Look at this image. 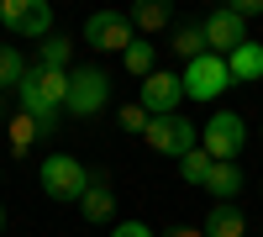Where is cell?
Here are the masks:
<instances>
[{"label": "cell", "mask_w": 263, "mask_h": 237, "mask_svg": "<svg viewBox=\"0 0 263 237\" xmlns=\"http://www.w3.org/2000/svg\"><path fill=\"white\" fill-rule=\"evenodd\" d=\"M232 11L248 21V16H258V11H263V0H232Z\"/></svg>", "instance_id": "cb8c5ba5"}, {"label": "cell", "mask_w": 263, "mask_h": 237, "mask_svg": "<svg viewBox=\"0 0 263 237\" xmlns=\"http://www.w3.org/2000/svg\"><path fill=\"white\" fill-rule=\"evenodd\" d=\"M105 100H111V74L105 69H95V63L69 69V105H63L69 116H95Z\"/></svg>", "instance_id": "5b68a950"}, {"label": "cell", "mask_w": 263, "mask_h": 237, "mask_svg": "<svg viewBox=\"0 0 263 237\" xmlns=\"http://www.w3.org/2000/svg\"><path fill=\"white\" fill-rule=\"evenodd\" d=\"M179 179L205 190V179H211V153H205V148H195V153H184V158H179Z\"/></svg>", "instance_id": "d6986e66"}, {"label": "cell", "mask_w": 263, "mask_h": 237, "mask_svg": "<svg viewBox=\"0 0 263 237\" xmlns=\"http://www.w3.org/2000/svg\"><path fill=\"white\" fill-rule=\"evenodd\" d=\"M242 142H248V121L237 111H216L211 121H200V148L211 153V163H237Z\"/></svg>", "instance_id": "3957f363"}, {"label": "cell", "mask_w": 263, "mask_h": 237, "mask_svg": "<svg viewBox=\"0 0 263 237\" xmlns=\"http://www.w3.org/2000/svg\"><path fill=\"white\" fill-rule=\"evenodd\" d=\"M168 48L179 53L184 63H195L200 53H211V48H205V32H200V21H179V27H174V37H168Z\"/></svg>", "instance_id": "2e32d148"}, {"label": "cell", "mask_w": 263, "mask_h": 237, "mask_svg": "<svg viewBox=\"0 0 263 237\" xmlns=\"http://www.w3.org/2000/svg\"><path fill=\"white\" fill-rule=\"evenodd\" d=\"M200 32H205V48L216 53V58H227V53H237L248 42V21L237 16L232 6H221V11H211L205 21H200Z\"/></svg>", "instance_id": "9c48e42d"}, {"label": "cell", "mask_w": 263, "mask_h": 237, "mask_svg": "<svg viewBox=\"0 0 263 237\" xmlns=\"http://www.w3.org/2000/svg\"><path fill=\"white\" fill-rule=\"evenodd\" d=\"M16 100H21V111H27L42 132H58V116H63V105H69V74L27 69V79L16 84Z\"/></svg>", "instance_id": "6da1fadb"}, {"label": "cell", "mask_w": 263, "mask_h": 237, "mask_svg": "<svg viewBox=\"0 0 263 237\" xmlns=\"http://www.w3.org/2000/svg\"><path fill=\"white\" fill-rule=\"evenodd\" d=\"M121 63H126L137 79H147V74H153V42H132V48L121 53Z\"/></svg>", "instance_id": "ffe728a7"}, {"label": "cell", "mask_w": 263, "mask_h": 237, "mask_svg": "<svg viewBox=\"0 0 263 237\" xmlns=\"http://www.w3.org/2000/svg\"><path fill=\"white\" fill-rule=\"evenodd\" d=\"M163 237H205V232H195V227H174V232H163Z\"/></svg>", "instance_id": "d4e9b609"}, {"label": "cell", "mask_w": 263, "mask_h": 237, "mask_svg": "<svg viewBox=\"0 0 263 237\" xmlns=\"http://www.w3.org/2000/svg\"><path fill=\"white\" fill-rule=\"evenodd\" d=\"M27 79V58L16 53V42H0V90H16Z\"/></svg>", "instance_id": "ac0fdd59"}, {"label": "cell", "mask_w": 263, "mask_h": 237, "mask_svg": "<svg viewBox=\"0 0 263 237\" xmlns=\"http://www.w3.org/2000/svg\"><path fill=\"white\" fill-rule=\"evenodd\" d=\"M0 27H6L11 37H53V11L48 0H0Z\"/></svg>", "instance_id": "8992f818"}, {"label": "cell", "mask_w": 263, "mask_h": 237, "mask_svg": "<svg viewBox=\"0 0 263 237\" xmlns=\"http://www.w3.org/2000/svg\"><path fill=\"white\" fill-rule=\"evenodd\" d=\"M147 121H153V116L142 111V105H121V126H126L132 137H137V132H147Z\"/></svg>", "instance_id": "7402d4cb"}, {"label": "cell", "mask_w": 263, "mask_h": 237, "mask_svg": "<svg viewBox=\"0 0 263 237\" xmlns=\"http://www.w3.org/2000/svg\"><path fill=\"white\" fill-rule=\"evenodd\" d=\"M126 21L137 32H168L174 27V6H168V0H137V6L126 11Z\"/></svg>", "instance_id": "4fadbf2b"}, {"label": "cell", "mask_w": 263, "mask_h": 237, "mask_svg": "<svg viewBox=\"0 0 263 237\" xmlns=\"http://www.w3.org/2000/svg\"><path fill=\"white\" fill-rule=\"evenodd\" d=\"M0 232H6V206H0Z\"/></svg>", "instance_id": "484cf974"}, {"label": "cell", "mask_w": 263, "mask_h": 237, "mask_svg": "<svg viewBox=\"0 0 263 237\" xmlns=\"http://www.w3.org/2000/svg\"><path fill=\"white\" fill-rule=\"evenodd\" d=\"M142 142L153 148V153H163V158H184V153L200 148V126L184 121L179 111H174V116H153L147 132H142Z\"/></svg>", "instance_id": "277c9868"}, {"label": "cell", "mask_w": 263, "mask_h": 237, "mask_svg": "<svg viewBox=\"0 0 263 237\" xmlns=\"http://www.w3.org/2000/svg\"><path fill=\"white\" fill-rule=\"evenodd\" d=\"M79 216H84V222H95V227L116 216V195H111V179H105V174H95L90 190L79 195Z\"/></svg>", "instance_id": "8fae6325"}, {"label": "cell", "mask_w": 263, "mask_h": 237, "mask_svg": "<svg viewBox=\"0 0 263 237\" xmlns=\"http://www.w3.org/2000/svg\"><path fill=\"white\" fill-rule=\"evenodd\" d=\"M179 84H184V95H190V100H216L221 90H232V69H227V58L200 53L195 63H184Z\"/></svg>", "instance_id": "52a82bcc"}, {"label": "cell", "mask_w": 263, "mask_h": 237, "mask_svg": "<svg viewBox=\"0 0 263 237\" xmlns=\"http://www.w3.org/2000/svg\"><path fill=\"white\" fill-rule=\"evenodd\" d=\"M111 237H158V232H153L147 222H116V227H111Z\"/></svg>", "instance_id": "603a6c76"}, {"label": "cell", "mask_w": 263, "mask_h": 237, "mask_svg": "<svg viewBox=\"0 0 263 237\" xmlns=\"http://www.w3.org/2000/svg\"><path fill=\"white\" fill-rule=\"evenodd\" d=\"M37 185H42V195H53V200H79L84 190H90V169L74 153H48L37 163Z\"/></svg>", "instance_id": "7a4b0ae2"}, {"label": "cell", "mask_w": 263, "mask_h": 237, "mask_svg": "<svg viewBox=\"0 0 263 237\" xmlns=\"http://www.w3.org/2000/svg\"><path fill=\"white\" fill-rule=\"evenodd\" d=\"M84 42H90L95 53H126L137 37H132L126 11H95L90 21H84Z\"/></svg>", "instance_id": "ba28073f"}, {"label": "cell", "mask_w": 263, "mask_h": 237, "mask_svg": "<svg viewBox=\"0 0 263 237\" xmlns=\"http://www.w3.org/2000/svg\"><path fill=\"white\" fill-rule=\"evenodd\" d=\"M179 100H184L179 74H163V69H153V74L142 79V90H137V105H142L147 116H174V111H179Z\"/></svg>", "instance_id": "30bf717a"}, {"label": "cell", "mask_w": 263, "mask_h": 237, "mask_svg": "<svg viewBox=\"0 0 263 237\" xmlns=\"http://www.w3.org/2000/svg\"><path fill=\"white\" fill-rule=\"evenodd\" d=\"M69 58H74V42L69 37H42L37 42V69H58V74H69Z\"/></svg>", "instance_id": "e0dca14e"}, {"label": "cell", "mask_w": 263, "mask_h": 237, "mask_svg": "<svg viewBox=\"0 0 263 237\" xmlns=\"http://www.w3.org/2000/svg\"><path fill=\"white\" fill-rule=\"evenodd\" d=\"M242 169H237V163H211V179H205V190H211V195H216V206H232L237 195H242Z\"/></svg>", "instance_id": "9a60e30c"}, {"label": "cell", "mask_w": 263, "mask_h": 237, "mask_svg": "<svg viewBox=\"0 0 263 237\" xmlns=\"http://www.w3.org/2000/svg\"><path fill=\"white\" fill-rule=\"evenodd\" d=\"M200 232H205V237H248V216L237 211V200H232V206H211Z\"/></svg>", "instance_id": "5bb4252c"}, {"label": "cell", "mask_w": 263, "mask_h": 237, "mask_svg": "<svg viewBox=\"0 0 263 237\" xmlns=\"http://www.w3.org/2000/svg\"><path fill=\"white\" fill-rule=\"evenodd\" d=\"M227 69H232V84H258L263 79V42H242L237 53H227Z\"/></svg>", "instance_id": "7c38bea8"}, {"label": "cell", "mask_w": 263, "mask_h": 237, "mask_svg": "<svg viewBox=\"0 0 263 237\" xmlns=\"http://www.w3.org/2000/svg\"><path fill=\"white\" fill-rule=\"evenodd\" d=\"M37 132H42V126H37L27 111H16V116H11V148H16V153H21V148H32Z\"/></svg>", "instance_id": "44dd1931"}]
</instances>
